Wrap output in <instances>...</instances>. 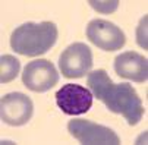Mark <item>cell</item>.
I'll use <instances>...</instances> for the list:
<instances>
[{
	"instance_id": "1",
	"label": "cell",
	"mask_w": 148,
	"mask_h": 145,
	"mask_svg": "<svg viewBox=\"0 0 148 145\" xmlns=\"http://www.w3.org/2000/svg\"><path fill=\"white\" fill-rule=\"evenodd\" d=\"M87 85L97 100L112 113L122 114L128 125L135 126L144 116V106L131 84H114L104 69L88 73Z\"/></svg>"
},
{
	"instance_id": "2",
	"label": "cell",
	"mask_w": 148,
	"mask_h": 145,
	"mask_svg": "<svg viewBox=\"0 0 148 145\" xmlns=\"http://www.w3.org/2000/svg\"><path fill=\"white\" fill-rule=\"evenodd\" d=\"M57 40V27L53 22H27L18 27L10 35V47L13 51L35 57L47 53Z\"/></svg>"
},
{
	"instance_id": "3",
	"label": "cell",
	"mask_w": 148,
	"mask_h": 145,
	"mask_svg": "<svg viewBox=\"0 0 148 145\" xmlns=\"http://www.w3.org/2000/svg\"><path fill=\"white\" fill-rule=\"evenodd\" d=\"M68 131L81 144H87V145H119L120 144V139L114 131L85 119L71 120L68 123Z\"/></svg>"
},
{
	"instance_id": "4",
	"label": "cell",
	"mask_w": 148,
	"mask_h": 145,
	"mask_svg": "<svg viewBox=\"0 0 148 145\" xmlns=\"http://www.w3.org/2000/svg\"><path fill=\"white\" fill-rule=\"evenodd\" d=\"M59 68L65 78H82L92 68L91 49L84 43H73L63 50L59 59Z\"/></svg>"
},
{
	"instance_id": "5",
	"label": "cell",
	"mask_w": 148,
	"mask_h": 145,
	"mask_svg": "<svg viewBox=\"0 0 148 145\" xmlns=\"http://www.w3.org/2000/svg\"><path fill=\"white\" fill-rule=\"evenodd\" d=\"M87 38L94 46L104 51H116L120 50L126 38L123 31L110 21L106 19H92L87 25Z\"/></svg>"
},
{
	"instance_id": "6",
	"label": "cell",
	"mask_w": 148,
	"mask_h": 145,
	"mask_svg": "<svg viewBox=\"0 0 148 145\" xmlns=\"http://www.w3.org/2000/svg\"><path fill=\"white\" fill-rule=\"evenodd\" d=\"M24 85L34 92H46L59 82V73L51 62L46 59L32 60L22 73Z\"/></svg>"
},
{
	"instance_id": "7",
	"label": "cell",
	"mask_w": 148,
	"mask_h": 145,
	"mask_svg": "<svg viewBox=\"0 0 148 145\" xmlns=\"http://www.w3.org/2000/svg\"><path fill=\"white\" fill-rule=\"evenodd\" d=\"M57 107L69 116L87 113L92 106V94L85 87L78 84H66L56 92Z\"/></svg>"
},
{
	"instance_id": "8",
	"label": "cell",
	"mask_w": 148,
	"mask_h": 145,
	"mask_svg": "<svg viewBox=\"0 0 148 145\" xmlns=\"http://www.w3.org/2000/svg\"><path fill=\"white\" fill-rule=\"evenodd\" d=\"M34 106L29 97L22 92H10L0 100L2 122L10 126H22L32 117Z\"/></svg>"
},
{
	"instance_id": "9",
	"label": "cell",
	"mask_w": 148,
	"mask_h": 145,
	"mask_svg": "<svg viewBox=\"0 0 148 145\" xmlns=\"http://www.w3.org/2000/svg\"><path fill=\"white\" fill-rule=\"evenodd\" d=\"M114 72L120 78L142 84L148 79V60L135 51L122 53L114 59Z\"/></svg>"
},
{
	"instance_id": "10",
	"label": "cell",
	"mask_w": 148,
	"mask_h": 145,
	"mask_svg": "<svg viewBox=\"0 0 148 145\" xmlns=\"http://www.w3.org/2000/svg\"><path fill=\"white\" fill-rule=\"evenodd\" d=\"M19 68L21 63L16 57L10 54H3L0 57V82L8 84V82L13 81L19 73Z\"/></svg>"
},
{
	"instance_id": "11",
	"label": "cell",
	"mask_w": 148,
	"mask_h": 145,
	"mask_svg": "<svg viewBox=\"0 0 148 145\" xmlns=\"http://www.w3.org/2000/svg\"><path fill=\"white\" fill-rule=\"evenodd\" d=\"M95 10L101 12V13H112L117 9L119 6V0H113V2H110V0H106V2H95V0H90L88 2Z\"/></svg>"
},
{
	"instance_id": "12",
	"label": "cell",
	"mask_w": 148,
	"mask_h": 145,
	"mask_svg": "<svg viewBox=\"0 0 148 145\" xmlns=\"http://www.w3.org/2000/svg\"><path fill=\"white\" fill-rule=\"evenodd\" d=\"M147 22H148V16L145 15L141 19V22L138 25V29H136V41H138V44L145 50L148 49V44H147Z\"/></svg>"
}]
</instances>
